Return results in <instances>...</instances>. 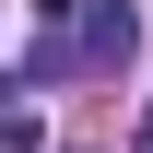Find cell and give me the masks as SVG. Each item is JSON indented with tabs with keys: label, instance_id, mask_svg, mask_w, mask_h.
I'll return each mask as SVG.
<instances>
[{
	"label": "cell",
	"instance_id": "6da1fadb",
	"mask_svg": "<svg viewBox=\"0 0 153 153\" xmlns=\"http://www.w3.org/2000/svg\"><path fill=\"white\" fill-rule=\"evenodd\" d=\"M82 12V36H59V71H118V59L141 47V12L130 0H71Z\"/></svg>",
	"mask_w": 153,
	"mask_h": 153
},
{
	"label": "cell",
	"instance_id": "7a4b0ae2",
	"mask_svg": "<svg viewBox=\"0 0 153 153\" xmlns=\"http://www.w3.org/2000/svg\"><path fill=\"white\" fill-rule=\"evenodd\" d=\"M130 153H153V106H141V130H130Z\"/></svg>",
	"mask_w": 153,
	"mask_h": 153
}]
</instances>
